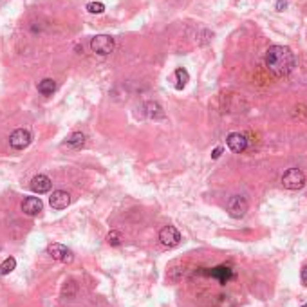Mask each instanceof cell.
Here are the masks:
<instances>
[{
  "label": "cell",
  "instance_id": "1",
  "mask_svg": "<svg viewBox=\"0 0 307 307\" xmlns=\"http://www.w3.org/2000/svg\"><path fill=\"white\" fill-rule=\"evenodd\" d=\"M266 67L276 76H286L295 67V56L291 49L284 45H271L266 51Z\"/></svg>",
  "mask_w": 307,
  "mask_h": 307
},
{
  "label": "cell",
  "instance_id": "2",
  "mask_svg": "<svg viewBox=\"0 0 307 307\" xmlns=\"http://www.w3.org/2000/svg\"><path fill=\"white\" fill-rule=\"evenodd\" d=\"M305 184V174L298 168H289L282 176V186L287 190H300Z\"/></svg>",
  "mask_w": 307,
  "mask_h": 307
},
{
  "label": "cell",
  "instance_id": "3",
  "mask_svg": "<svg viewBox=\"0 0 307 307\" xmlns=\"http://www.w3.org/2000/svg\"><path fill=\"white\" fill-rule=\"evenodd\" d=\"M91 49L100 56H107L114 51V38L108 35H96L91 40Z\"/></svg>",
  "mask_w": 307,
  "mask_h": 307
},
{
  "label": "cell",
  "instance_id": "4",
  "mask_svg": "<svg viewBox=\"0 0 307 307\" xmlns=\"http://www.w3.org/2000/svg\"><path fill=\"white\" fill-rule=\"evenodd\" d=\"M226 210L230 213V217H233V219H242L247 212V201L242 196H233L232 199L228 201Z\"/></svg>",
  "mask_w": 307,
  "mask_h": 307
},
{
  "label": "cell",
  "instance_id": "5",
  "mask_svg": "<svg viewBox=\"0 0 307 307\" xmlns=\"http://www.w3.org/2000/svg\"><path fill=\"white\" fill-rule=\"evenodd\" d=\"M31 132L25 130V128H16L13 132L11 136H9V145H11L15 150H24L31 145Z\"/></svg>",
  "mask_w": 307,
  "mask_h": 307
},
{
  "label": "cell",
  "instance_id": "6",
  "mask_svg": "<svg viewBox=\"0 0 307 307\" xmlns=\"http://www.w3.org/2000/svg\"><path fill=\"white\" fill-rule=\"evenodd\" d=\"M159 240L163 246L166 247H176L181 242V233L176 226H164L159 232Z\"/></svg>",
  "mask_w": 307,
  "mask_h": 307
},
{
  "label": "cell",
  "instance_id": "7",
  "mask_svg": "<svg viewBox=\"0 0 307 307\" xmlns=\"http://www.w3.org/2000/svg\"><path fill=\"white\" fill-rule=\"evenodd\" d=\"M47 253L54 260H60V262H64V264L72 262V259H74V257H72V252L67 246H64V244H51V246L47 247Z\"/></svg>",
  "mask_w": 307,
  "mask_h": 307
},
{
  "label": "cell",
  "instance_id": "8",
  "mask_svg": "<svg viewBox=\"0 0 307 307\" xmlns=\"http://www.w3.org/2000/svg\"><path fill=\"white\" fill-rule=\"evenodd\" d=\"M208 275L224 286V284H228L230 280H233L235 273H233V269L230 266H217V267H212V271L208 273Z\"/></svg>",
  "mask_w": 307,
  "mask_h": 307
},
{
  "label": "cell",
  "instance_id": "9",
  "mask_svg": "<svg viewBox=\"0 0 307 307\" xmlns=\"http://www.w3.org/2000/svg\"><path fill=\"white\" fill-rule=\"evenodd\" d=\"M226 143H228V148L232 152H235V154H240V152H244L247 148L246 136H242L239 132H232V134L226 137Z\"/></svg>",
  "mask_w": 307,
  "mask_h": 307
},
{
  "label": "cell",
  "instance_id": "10",
  "mask_svg": "<svg viewBox=\"0 0 307 307\" xmlns=\"http://www.w3.org/2000/svg\"><path fill=\"white\" fill-rule=\"evenodd\" d=\"M69 203H71V196L64 190L52 191L51 199H49V204H51V208H54V210H64V208L69 206Z\"/></svg>",
  "mask_w": 307,
  "mask_h": 307
},
{
  "label": "cell",
  "instance_id": "11",
  "mask_svg": "<svg viewBox=\"0 0 307 307\" xmlns=\"http://www.w3.org/2000/svg\"><path fill=\"white\" fill-rule=\"evenodd\" d=\"M44 210V204H42L40 197H27V199H24V203H22V212L25 213V215H38V213Z\"/></svg>",
  "mask_w": 307,
  "mask_h": 307
},
{
  "label": "cell",
  "instance_id": "12",
  "mask_svg": "<svg viewBox=\"0 0 307 307\" xmlns=\"http://www.w3.org/2000/svg\"><path fill=\"white\" fill-rule=\"evenodd\" d=\"M51 186L52 183L47 176H36L35 179L31 181V190L35 191V193H47V191L51 190Z\"/></svg>",
  "mask_w": 307,
  "mask_h": 307
},
{
  "label": "cell",
  "instance_id": "13",
  "mask_svg": "<svg viewBox=\"0 0 307 307\" xmlns=\"http://www.w3.org/2000/svg\"><path fill=\"white\" fill-rule=\"evenodd\" d=\"M174 78H176V89H179V91L186 87V83L190 81V74H188V71H186V69H183V67L176 69V72H174Z\"/></svg>",
  "mask_w": 307,
  "mask_h": 307
},
{
  "label": "cell",
  "instance_id": "14",
  "mask_svg": "<svg viewBox=\"0 0 307 307\" xmlns=\"http://www.w3.org/2000/svg\"><path fill=\"white\" fill-rule=\"evenodd\" d=\"M54 91H56V83L51 78H45V80H42L40 83H38V92H40L42 96H51Z\"/></svg>",
  "mask_w": 307,
  "mask_h": 307
},
{
  "label": "cell",
  "instance_id": "15",
  "mask_svg": "<svg viewBox=\"0 0 307 307\" xmlns=\"http://www.w3.org/2000/svg\"><path fill=\"white\" fill-rule=\"evenodd\" d=\"M145 108H147V114L150 118H154V120H156V118H164V112H163V108H161V105L159 103H147L145 105Z\"/></svg>",
  "mask_w": 307,
  "mask_h": 307
},
{
  "label": "cell",
  "instance_id": "16",
  "mask_svg": "<svg viewBox=\"0 0 307 307\" xmlns=\"http://www.w3.org/2000/svg\"><path fill=\"white\" fill-rule=\"evenodd\" d=\"M67 145L71 148H81L85 145V134H81V132H74V134L67 139Z\"/></svg>",
  "mask_w": 307,
  "mask_h": 307
},
{
  "label": "cell",
  "instance_id": "17",
  "mask_svg": "<svg viewBox=\"0 0 307 307\" xmlns=\"http://www.w3.org/2000/svg\"><path fill=\"white\" fill-rule=\"evenodd\" d=\"M16 267V260L13 259V257H8V259L4 260V262L0 264V275L4 276V275H9V273L13 271Z\"/></svg>",
  "mask_w": 307,
  "mask_h": 307
},
{
  "label": "cell",
  "instance_id": "18",
  "mask_svg": "<svg viewBox=\"0 0 307 307\" xmlns=\"http://www.w3.org/2000/svg\"><path fill=\"white\" fill-rule=\"evenodd\" d=\"M87 11L92 13V15H101V13L105 11V4L103 2H89Z\"/></svg>",
  "mask_w": 307,
  "mask_h": 307
},
{
  "label": "cell",
  "instance_id": "19",
  "mask_svg": "<svg viewBox=\"0 0 307 307\" xmlns=\"http://www.w3.org/2000/svg\"><path fill=\"white\" fill-rule=\"evenodd\" d=\"M121 240H123V237H121L120 232H110L107 235V242L110 246H121Z\"/></svg>",
  "mask_w": 307,
  "mask_h": 307
},
{
  "label": "cell",
  "instance_id": "20",
  "mask_svg": "<svg viewBox=\"0 0 307 307\" xmlns=\"http://www.w3.org/2000/svg\"><path fill=\"white\" fill-rule=\"evenodd\" d=\"M286 8H287V2H286V0H278V2H276V9H278V11H284Z\"/></svg>",
  "mask_w": 307,
  "mask_h": 307
},
{
  "label": "cell",
  "instance_id": "21",
  "mask_svg": "<svg viewBox=\"0 0 307 307\" xmlns=\"http://www.w3.org/2000/svg\"><path fill=\"white\" fill-rule=\"evenodd\" d=\"M220 154H222V148H215V150H213V154H212V157H213V159H219V157H220Z\"/></svg>",
  "mask_w": 307,
  "mask_h": 307
},
{
  "label": "cell",
  "instance_id": "22",
  "mask_svg": "<svg viewBox=\"0 0 307 307\" xmlns=\"http://www.w3.org/2000/svg\"><path fill=\"white\" fill-rule=\"evenodd\" d=\"M302 282H303V286L307 287V266L302 269Z\"/></svg>",
  "mask_w": 307,
  "mask_h": 307
},
{
  "label": "cell",
  "instance_id": "23",
  "mask_svg": "<svg viewBox=\"0 0 307 307\" xmlns=\"http://www.w3.org/2000/svg\"><path fill=\"white\" fill-rule=\"evenodd\" d=\"M303 307H307V303H305V305H303Z\"/></svg>",
  "mask_w": 307,
  "mask_h": 307
}]
</instances>
